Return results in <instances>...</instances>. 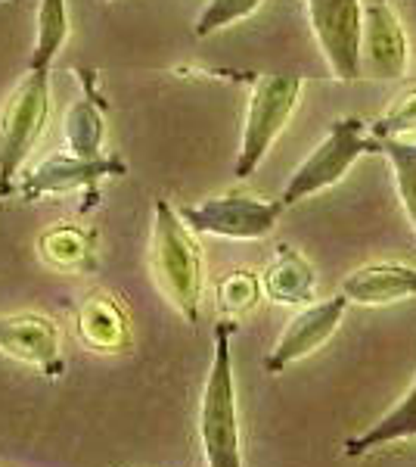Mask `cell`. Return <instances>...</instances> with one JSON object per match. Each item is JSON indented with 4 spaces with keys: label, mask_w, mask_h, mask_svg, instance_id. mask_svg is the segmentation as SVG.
I'll use <instances>...</instances> for the list:
<instances>
[{
    "label": "cell",
    "mask_w": 416,
    "mask_h": 467,
    "mask_svg": "<svg viewBox=\"0 0 416 467\" xmlns=\"http://www.w3.org/2000/svg\"><path fill=\"white\" fill-rule=\"evenodd\" d=\"M50 122V72L25 69L0 107V200L16 191V178L41 144Z\"/></svg>",
    "instance_id": "cell-3"
},
{
    "label": "cell",
    "mask_w": 416,
    "mask_h": 467,
    "mask_svg": "<svg viewBox=\"0 0 416 467\" xmlns=\"http://www.w3.org/2000/svg\"><path fill=\"white\" fill-rule=\"evenodd\" d=\"M339 293L351 306L364 308L416 299V268L401 265V262H370V265L354 268L342 281Z\"/></svg>",
    "instance_id": "cell-12"
},
{
    "label": "cell",
    "mask_w": 416,
    "mask_h": 467,
    "mask_svg": "<svg viewBox=\"0 0 416 467\" xmlns=\"http://www.w3.org/2000/svg\"><path fill=\"white\" fill-rule=\"evenodd\" d=\"M261 4L264 0H208L199 16H196L193 32L196 37H208V35L221 32V28H230V26H237V22L249 19Z\"/></svg>",
    "instance_id": "cell-22"
},
{
    "label": "cell",
    "mask_w": 416,
    "mask_h": 467,
    "mask_svg": "<svg viewBox=\"0 0 416 467\" xmlns=\"http://www.w3.org/2000/svg\"><path fill=\"white\" fill-rule=\"evenodd\" d=\"M370 153H380V140L370 134V125L358 116H342L330 125V131L323 134V140L311 153L305 156V162L289 175V184L283 187L286 209L295 206L301 200H311L317 193L336 187L339 181H345L348 171L358 165Z\"/></svg>",
    "instance_id": "cell-5"
},
{
    "label": "cell",
    "mask_w": 416,
    "mask_h": 467,
    "mask_svg": "<svg viewBox=\"0 0 416 467\" xmlns=\"http://www.w3.org/2000/svg\"><path fill=\"white\" fill-rule=\"evenodd\" d=\"M305 78L286 72H268L259 75L249 90L246 119H243V138H239V153L233 162V175L239 181L255 175L277 138L292 122L295 109L301 103Z\"/></svg>",
    "instance_id": "cell-4"
},
{
    "label": "cell",
    "mask_w": 416,
    "mask_h": 467,
    "mask_svg": "<svg viewBox=\"0 0 416 467\" xmlns=\"http://www.w3.org/2000/svg\"><path fill=\"white\" fill-rule=\"evenodd\" d=\"M215 293H218V306H221L227 318H243V315H249L264 299V284L261 275H255V271L237 268L215 284Z\"/></svg>",
    "instance_id": "cell-20"
},
{
    "label": "cell",
    "mask_w": 416,
    "mask_h": 467,
    "mask_svg": "<svg viewBox=\"0 0 416 467\" xmlns=\"http://www.w3.org/2000/svg\"><path fill=\"white\" fill-rule=\"evenodd\" d=\"M78 337L96 352H122L131 343L127 315L116 303V296L94 293V296L85 299L78 312Z\"/></svg>",
    "instance_id": "cell-14"
},
{
    "label": "cell",
    "mask_w": 416,
    "mask_h": 467,
    "mask_svg": "<svg viewBox=\"0 0 416 467\" xmlns=\"http://www.w3.org/2000/svg\"><path fill=\"white\" fill-rule=\"evenodd\" d=\"M178 213L187 222V228L196 234L224 240H264L274 234L279 215L286 213V202L227 191L202 202H193V206H180Z\"/></svg>",
    "instance_id": "cell-6"
},
{
    "label": "cell",
    "mask_w": 416,
    "mask_h": 467,
    "mask_svg": "<svg viewBox=\"0 0 416 467\" xmlns=\"http://www.w3.org/2000/svg\"><path fill=\"white\" fill-rule=\"evenodd\" d=\"M66 150L75 156H85V160H96L103 153V140H106V112L100 97L94 94V88L87 90L81 100H75L69 112H66Z\"/></svg>",
    "instance_id": "cell-16"
},
{
    "label": "cell",
    "mask_w": 416,
    "mask_h": 467,
    "mask_svg": "<svg viewBox=\"0 0 416 467\" xmlns=\"http://www.w3.org/2000/svg\"><path fill=\"white\" fill-rule=\"evenodd\" d=\"M416 131V85L401 90L395 100L389 103V109H382L380 116L370 122V134L376 140L385 138H407Z\"/></svg>",
    "instance_id": "cell-21"
},
{
    "label": "cell",
    "mask_w": 416,
    "mask_h": 467,
    "mask_svg": "<svg viewBox=\"0 0 416 467\" xmlns=\"http://www.w3.org/2000/svg\"><path fill=\"white\" fill-rule=\"evenodd\" d=\"M364 6V0H305L317 47L339 81L360 78Z\"/></svg>",
    "instance_id": "cell-7"
},
{
    "label": "cell",
    "mask_w": 416,
    "mask_h": 467,
    "mask_svg": "<svg viewBox=\"0 0 416 467\" xmlns=\"http://www.w3.org/2000/svg\"><path fill=\"white\" fill-rule=\"evenodd\" d=\"M125 175V162L118 156H96V160H85L75 153H56L47 156L22 175L19 193L22 200H41L53 197V193H69V191H90L100 184L103 178Z\"/></svg>",
    "instance_id": "cell-10"
},
{
    "label": "cell",
    "mask_w": 416,
    "mask_h": 467,
    "mask_svg": "<svg viewBox=\"0 0 416 467\" xmlns=\"http://www.w3.org/2000/svg\"><path fill=\"white\" fill-rule=\"evenodd\" d=\"M411 66V37L398 10L389 0H370L364 6L360 37V72L380 81H398Z\"/></svg>",
    "instance_id": "cell-9"
},
{
    "label": "cell",
    "mask_w": 416,
    "mask_h": 467,
    "mask_svg": "<svg viewBox=\"0 0 416 467\" xmlns=\"http://www.w3.org/2000/svg\"><path fill=\"white\" fill-rule=\"evenodd\" d=\"M35 26H37V35H35V50H32V59H28V69L50 72L53 59L66 47L69 32H72L69 4H66V0H41Z\"/></svg>",
    "instance_id": "cell-18"
},
{
    "label": "cell",
    "mask_w": 416,
    "mask_h": 467,
    "mask_svg": "<svg viewBox=\"0 0 416 467\" xmlns=\"http://www.w3.org/2000/svg\"><path fill=\"white\" fill-rule=\"evenodd\" d=\"M401 440H416V380L395 409L389 414H382V418L376 420L373 427H367L364 433L351 436L342 449L348 458H360V455H367V451L382 449V446H389V442H401Z\"/></svg>",
    "instance_id": "cell-15"
},
{
    "label": "cell",
    "mask_w": 416,
    "mask_h": 467,
    "mask_svg": "<svg viewBox=\"0 0 416 467\" xmlns=\"http://www.w3.org/2000/svg\"><path fill=\"white\" fill-rule=\"evenodd\" d=\"M380 153L389 160L395 175V191L404 206V215L416 231V140L407 138H385L380 140Z\"/></svg>",
    "instance_id": "cell-19"
},
{
    "label": "cell",
    "mask_w": 416,
    "mask_h": 467,
    "mask_svg": "<svg viewBox=\"0 0 416 467\" xmlns=\"http://www.w3.org/2000/svg\"><path fill=\"white\" fill-rule=\"evenodd\" d=\"M44 262L59 271H87L96 262L94 234L72 228V224H53L37 240Z\"/></svg>",
    "instance_id": "cell-17"
},
{
    "label": "cell",
    "mask_w": 416,
    "mask_h": 467,
    "mask_svg": "<svg viewBox=\"0 0 416 467\" xmlns=\"http://www.w3.org/2000/svg\"><path fill=\"white\" fill-rule=\"evenodd\" d=\"M0 356H10L47 378L63 374V334L56 321L37 312H19L0 318Z\"/></svg>",
    "instance_id": "cell-11"
},
{
    "label": "cell",
    "mask_w": 416,
    "mask_h": 467,
    "mask_svg": "<svg viewBox=\"0 0 416 467\" xmlns=\"http://www.w3.org/2000/svg\"><path fill=\"white\" fill-rule=\"evenodd\" d=\"M149 271L162 296L184 315L187 321H199L202 306V250L196 244V231L187 228L178 209L165 200L153 206V231H149Z\"/></svg>",
    "instance_id": "cell-1"
},
{
    "label": "cell",
    "mask_w": 416,
    "mask_h": 467,
    "mask_svg": "<svg viewBox=\"0 0 416 467\" xmlns=\"http://www.w3.org/2000/svg\"><path fill=\"white\" fill-rule=\"evenodd\" d=\"M348 306L351 303H348L342 293L323 299V303L301 306L289 318V324H286L283 334H279L277 346L268 352V358H264V371L279 374L289 365H295V361H301V358L314 356L317 349H323V346L336 337V330L342 327Z\"/></svg>",
    "instance_id": "cell-8"
},
{
    "label": "cell",
    "mask_w": 416,
    "mask_h": 467,
    "mask_svg": "<svg viewBox=\"0 0 416 467\" xmlns=\"http://www.w3.org/2000/svg\"><path fill=\"white\" fill-rule=\"evenodd\" d=\"M264 296L277 306H308L317 290L314 265L292 246H279L261 275Z\"/></svg>",
    "instance_id": "cell-13"
},
{
    "label": "cell",
    "mask_w": 416,
    "mask_h": 467,
    "mask_svg": "<svg viewBox=\"0 0 416 467\" xmlns=\"http://www.w3.org/2000/svg\"><path fill=\"white\" fill-rule=\"evenodd\" d=\"M230 337L233 321L215 324V358H211L199 405V440L208 467H243V436H239Z\"/></svg>",
    "instance_id": "cell-2"
}]
</instances>
